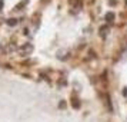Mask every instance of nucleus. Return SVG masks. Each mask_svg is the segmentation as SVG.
I'll return each instance as SVG.
<instances>
[{
  "instance_id": "4",
  "label": "nucleus",
  "mask_w": 127,
  "mask_h": 122,
  "mask_svg": "<svg viewBox=\"0 0 127 122\" xmlns=\"http://www.w3.org/2000/svg\"><path fill=\"white\" fill-rule=\"evenodd\" d=\"M123 95H124V96H127V88H124V89H123Z\"/></svg>"
},
{
  "instance_id": "3",
  "label": "nucleus",
  "mask_w": 127,
  "mask_h": 122,
  "mask_svg": "<svg viewBox=\"0 0 127 122\" xmlns=\"http://www.w3.org/2000/svg\"><path fill=\"white\" fill-rule=\"evenodd\" d=\"M7 23L10 24V26H14V24H16V20H14V19H9V20H7Z\"/></svg>"
},
{
  "instance_id": "5",
  "label": "nucleus",
  "mask_w": 127,
  "mask_h": 122,
  "mask_svg": "<svg viewBox=\"0 0 127 122\" xmlns=\"http://www.w3.org/2000/svg\"><path fill=\"white\" fill-rule=\"evenodd\" d=\"M1 6H3V1L0 0V10H1Z\"/></svg>"
},
{
  "instance_id": "1",
  "label": "nucleus",
  "mask_w": 127,
  "mask_h": 122,
  "mask_svg": "<svg viewBox=\"0 0 127 122\" xmlns=\"http://www.w3.org/2000/svg\"><path fill=\"white\" fill-rule=\"evenodd\" d=\"M113 19H114V14H113L111 12L106 14V20H107V22H113Z\"/></svg>"
},
{
  "instance_id": "2",
  "label": "nucleus",
  "mask_w": 127,
  "mask_h": 122,
  "mask_svg": "<svg viewBox=\"0 0 127 122\" xmlns=\"http://www.w3.org/2000/svg\"><path fill=\"white\" fill-rule=\"evenodd\" d=\"M106 33H107V27H106V26H103V27H100V35L106 36Z\"/></svg>"
}]
</instances>
